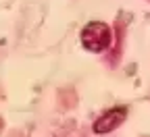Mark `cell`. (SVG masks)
I'll return each instance as SVG.
<instances>
[{
  "mask_svg": "<svg viewBox=\"0 0 150 137\" xmlns=\"http://www.w3.org/2000/svg\"><path fill=\"white\" fill-rule=\"evenodd\" d=\"M112 42L110 27L102 21H90L81 29V44L88 52H104Z\"/></svg>",
  "mask_w": 150,
  "mask_h": 137,
  "instance_id": "6da1fadb",
  "label": "cell"
},
{
  "mask_svg": "<svg viewBox=\"0 0 150 137\" xmlns=\"http://www.w3.org/2000/svg\"><path fill=\"white\" fill-rule=\"evenodd\" d=\"M127 116V108L125 106H117V108H110L104 114H100L96 121H94V133L98 135H106L110 131H115Z\"/></svg>",
  "mask_w": 150,
  "mask_h": 137,
  "instance_id": "7a4b0ae2",
  "label": "cell"
}]
</instances>
